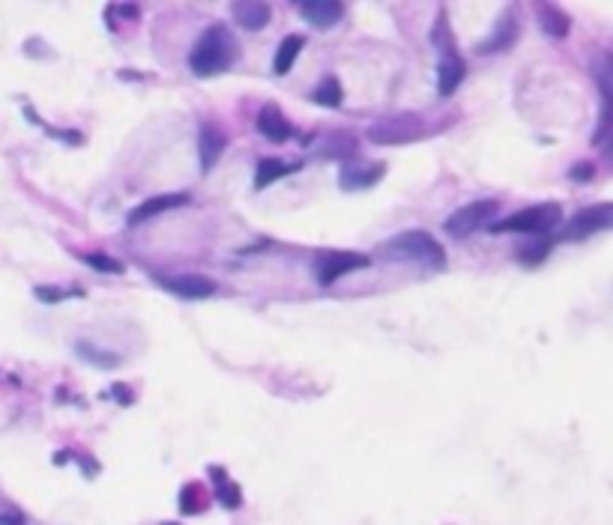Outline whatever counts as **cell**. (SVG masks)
<instances>
[{
	"instance_id": "6da1fadb",
	"label": "cell",
	"mask_w": 613,
	"mask_h": 525,
	"mask_svg": "<svg viewBox=\"0 0 613 525\" xmlns=\"http://www.w3.org/2000/svg\"><path fill=\"white\" fill-rule=\"evenodd\" d=\"M240 60V43L225 24H212L201 33L189 54V69L198 78H216Z\"/></svg>"
},
{
	"instance_id": "7a4b0ae2",
	"label": "cell",
	"mask_w": 613,
	"mask_h": 525,
	"mask_svg": "<svg viewBox=\"0 0 613 525\" xmlns=\"http://www.w3.org/2000/svg\"><path fill=\"white\" fill-rule=\"evenodd\" d=\"M383 251L392 260H410V262H419V266L434 269V272L446 269V248L428 230H404V233L392 236Z\"/></svg>"
},
{
	"instance_id": "3957f363",
	"label": "cell",
	"mask_w": 613,
	"mask_h": 525,
	"mask_svg": "<svg viewBox=\"0 0 613 525\" xmlns=\"http://www.w3.org/2000/svg\"><path fill=\"white\" fill-rule=\"evenodd\" d=\"M562 221V207L560 203H536V207H527L521 212H512L509 218L503 221H490V230L494 233H536V236H547L553 227Z\"/></svg>"
},
{
	"instance_id": "277c9868",
	"label": "cell",
	"mask_w": 613,
	"mask_h": 525,
	"mask_svg": "<svg viewBox=\"0 0 613 525\" xmlns=\"http://www.w3.org/2000/svg\"><path fill=\"white\" fill-rule=\"evenodd\" d=\"M425 137V120L413 111L392 114L368 126V141L378 146H404Z\"/></svg>"
},
{
	"instance_id": "5b68a950",
	"label": "cell",
	"mask_w": 613,
	"mask_h": 525,
	"mask_svg": "<svg viewBox=\"0 0 613 525\" xmlns=\"http://www.w3.org/2000/svg\"><path fill=\"white\" fill-rule=\"evenodd\" d=\"M497 212H500V203L497 200H473L467 203V207H461V209H455L452 215L446 218V233L449 236H455V239H464V236H470V233H476V230L482 227H488L490 221L497 218Z\"/></svg>"
},
{
	"instance_id": "8992f818",
	"label": "cell",
	"mask_w": 613,
	"mask_h": 525,
	"mask_svg": "<svg viewBox=\"0 0 613 525\" xmlns=\"http://www.w3.org/2000/svg\"><path fill=\"white\" fill-rule=\"evenodd\" d=\"M431 39L443 48V51H440V66H437V93L446 98L461 87L464 75H467V63L458 54L452 33H446V39H440V33H431Z\"/></svg>"
},
{
	"instance_id": "52a82bcc",
	"label": "cell",
	"mask_w": 613,
	"mask_h": 525,
	"mask_svg": "<svg viewBox=\"0 0 613 525\" xmlns=\"http://www.w3.org/2000/svg\"><path fill=\"white\" fill-rule=\"evenodd\" d=\"M613 227V207L610 203H593V207L577 209L569 218L566 230H562V239H590L595 233Z\"/></svg>"
},
{
	"instance_id": "ba28073f",
	"label": "cell",
	"mask_w": 613,
	"mask_h": 525,
	"mask_svg": "<svg viewBox=\"0 0 613 525\" xmlns=\"http://www.w3.org/2000/svg\"><path fill=\"white\" fill-rule=\"evenodd\" d=\"M368 266H371V260H368L365 254H359V251H326L314 262L317 284L330 286V284L338 281V278H345L350 272H359V269H368Z\"/></svg>"
},
{
	"instance_id": "9c48e42d",
	"label": "cell",
	"mask_w": 613,
	"mask_h": 525,
	"mask_svg": "<svg viewBox=\"0 0 613 525\" xmlns=\"http://www.w3.org/2000/svg\"><path fill=\"white\" fill-rule=\"evenodd\" d=\"M156 284L179 299H210L219 290V284L207 275H156Z\"/></svg>"
},
{
	"instance_id": "30bf717a",
	"label": "cell",
	"mask_w": 613,
	"mask_h": 525,
	"mask_svg": "<svg viewBox=\"0 0 613 525\" xmlns=\"http://www.w3.org/2000/svg\"><path fill=\"white\" fill-rule=\"evenodd\" d=\"M302 21H308L317 30H330L345 19V4L341 0H302L297 4Z\"/></svg>"
},
{
	"instance_id": "8fae6325",
	"label": "cell",
	"mask_w": 613,
	"mask_h": 525,
	"mask_svg": "<svg viewBox=\"0 0 613 525\" xmlns=\"http://www.w3.org/2000/svg\"><path fill=\"white\" fill-rule=\"evenodd\" d=\"M386 176V164L383 161H374V164H345L338 174V185L345 188V192H365V188H374L380 183V179Z\"/></svg>"
},
{
	"instance_id": "7c38bea8",
	"label": "cell",
	"mask_w": 613,
	"mask_h": 525,
	"mask_svg": "<svg viewBox=\"0 0 613 525\" xmlns=\"http://www.w3.org/2000/svg\"><path fill=\"white\" fill-rule=\"evenodd\" d=\"M227 146V135L222 129L216 126V122H201V131H198V155H201V174H210L212 168L219 164Z\"/></svg>"
},
{
	"instance_id": "4fadbf2b",
	"label": "cell",
	"mask_w": 613,
	"mask_h": 525,
	"mask_svg": "<svg viewBox=\"0 0 613 525\" xmlns=\"http://www.w3.org/2000/svg\"><path fill=\"white\" fill-rule=\"evenodd\" d=\"M189 203V194H179V192H171V194H156V197H147L144 203H138V207L126 215V224L135 227V224H144V221L162 215V212H171L177 207H186Z\"/></svg>"
},
{
	"instance_id": "5bb4252c",
	"label": "cell",
	"mask_w": 613,
	"mask_h": 525,
	"mask_svg": "<svg viewBox=\"0 0 613 525\" xmlns=\"http://www.w3.org/2000/svg\"><path fill=\"white\" fill-rule=\"evenodd\" d=\"M518 33H521L518 15H514V10H506V12L500 15V21H497V27L490 30V36L485 39V43L476 45V54H497V51H506V48L514 45Z\"/></svg>"
},
{
	"instance_id": "9a60e30c",
	"label": "cell",
	"mask_w": 613,
	"mask_h": 525,
	"mask_svg": "<svg viewBox=\"0 0 613 525\" xmlns=\"http://www.w3.org/2000/svg\"><path fill=\"white\" fill-rule=\"evenodd\" d=\"M255 126L269 144H284L288 137H293V126L288 122V117H284V111L279 108V105H273V102L264 105V108L258 111Z\"/></svg>"
},
{
	"instance_id": "2e32d148",
	"label": "cell",
	"mask_w": 613,
	"mask_h": 525,
	"mask_svg": "<svg viewBox=\"0 0 613 525\" xmlns=\"http://www.w3.org/2000/svg\"><path fill=\"white\" fill-rule=\"evenodd\" d=\"M536 19H538V24H542V30L547 33V36H553V39L569 36L571 15L566 10H560L557 4H536Z\"/></svg>"
},
{
	"instance_id": "e0dca14e",
	"label": "cell",
	"mask_w": 613,
	"mask_h": 525,
	"mask_svg": "<svg viewBox=\"0 0 613 525\" xmlns=\"http://www.w3.org/2000/svg\"><path fill=\"white\" fill-rule=\"evenodd\" d=\"M210 478H212V492H216L222 507L236 511V507L243 505V490L231 481V474H227L222 466H210Z\"/></svg>"
},
{
	"instance_id": "ac0fdd59",
	"label": "cell",
	"mask_w": 613,
	"mask_h": 525,
	"mask_svg": "<svg viewBox=\"0 0 613 525\" xmlns=\"http://www.w3.org/2000/svg\"><path fill=\"white\" fill-rule=\"evenodd\" d=\"M234 19L240 27L245 30H264L269 19H273V10H269V4H251V0H243V4H234Z\"/></svg>"
},
{
	"instance_id": "d6986e66",
	"label": "cell",
	"mask_w": 613,
	"mask_h": 525,
	"mask_svg": "<svg viewBox=\"0 0 613 525\" xmlns=\"http://www.w3.org/2000/svg\"><path fill=\"white\" fill-rule=\"evenodd\" d=\"M297 170H302V164H288V161H282V159H260L258 161V168H255V188L260 192V188H269L275 183V179H282V176H291V174H297Z\"/></svg>"
},
{
	"instance_id": "ffe728a7",
	"label": "cell",
	"mask_w": 613,
	"mask_h": 525,
	"mask_svg": "<svg viewBox=\"0 0 613 525\" xmlns=\"http://www.w3.org/2000/svg\"><path fill=\"white\" fill-rule=\"evenodd\" d=\"M302 48H306V39L297 36V33H291V36L282 39V45L275 48V60H273L275 75H288V72L293 69V63H297Z\"/></svg>"
},
{
	"instance_id": "44dd1931",
	"label": "cell",
	"mask_w": 613,
	"mask_h": 525,
	"mask_svg": "<svg viewBox=\"0 0 613 525\" xmlns=\"http://www.w3.org/2000/svg\"><path fill=\"white\" fill-rule=\"evenodd\" d=\"M312 102L321 105V108H341V102H345V87H341V81L335 75H326L321 84L312 90Z\"/></svg>"
},
{
	"instance_id": "7402d4cb",
	"label": "cell",
	"mask_w": 613,
	"mask_h": 525,
	"mask_svg": "<svg viewBox=\"0 0 613 525\" xmlns=\"http://www.w3.org/2000/svg\"><path fill=\"white\" fill-rule=\"evenodd\" d=\"M203 505H207V492L201 483H189V487L179 490V511L183 513H201Z\"/></svg>"
},
{
	"instance_id": "603a6c76",
	"label": "cell",
	"mask_w": 613,
	"mask_h": 525,
	"mask_svg": "<svg viewBox=\"0 0 613 525\" xmlns=\"http://www.w3.org/2000/svg\"><path fill=\"white\" fill-rule=\"evenodd\" d=\"M553 248V242L551 239H542V242H533V245H527V248H521L518 251V260L521 262H527V266H538L547 254H551Z\"/></svg>"
},
{
	"instance_id": "cb8c5ba5",
	"label": "cell",
	"mask_w": 613,
	"mask_h": 525,
	"mask_svg": "<svg viewBox=\"0 0 613 525\" xmlns=\"http://www.w3.org/2000/svg\"><path fill=\"white\" fill-rule=\"evenodd\" d=\"M81 260H84L87 266L100 269V272H114V275H123V272H126V266H123L120 260L105 257V254H81Z\"/></svg>"
},
{
	"instance_id": "d4e9b609",
	"label": "cell",
	"mask_w": 613,
	"mask_h": 525,
	"mask_svg": "<svg viewBox=\"0 0 613 525\" xmlns=\"http://www.w3.org/2000/svg\"><path fill=\"white\" fill-rule=\"evenodd\" d=\"M78 352H81V356H84L87 361L100 364V367H117V364H120L117 356H111V352H100L96 347H90V343H78Z\"/></svg>"
},
{
	"instance_id": "484cf974",
	"label": "cell",
	"mask_w": 613,
	"mask_h": 525,
	"mask_svg": "<svg viewBox=\"0 0 613 525\" xmlns=\"http://www.w3.org/2000/svg\"><path fill=\"white\" fill-rule=\"evenodd\" d=\"M72 295H84L81 290H60V286H36V299L45 302V305H57L63 299H72Z\"/></svg>"
},
{
	"instance_id": "4316f807",
	"label": "cell",
	"mask_w": 613,
	"mask_h": 525,
	"mask_svg": "<svg viewBox=\"0 0 613 525\" xmlns=\"http://www.w3.org/2000/svg\"><path fill=\"white\" fill-rule=\"evenodd\" d=\"M569 176L575 179V183H590V179L595 176V164L593 161H577L575 168L569 170Z\"/></svg>"
},
{
	"instance_id": "83f0119b",
	"label": "cell",
	"mask_w": 613,
	"mask_h": 525,
	"mask_svg": "<svg viewBox=\"0 0 613 525\" xmlns=\"http://www.w3.org/2000/svg\"><path fill=\"white\" fill-rule=\"evenodd\" d=\"M0 525H24V513L10 507V511H0Z\"/></svg>"
},
{
	"instance_id": "f1b7e54d",
	"label": "cell",
	"mask_w": 613,
	"mask_h": 525,
	"mask_svg": "<svg viewBox=\"0 0 613 525\" xmlns=\"http://www.w3.org/2000/svg\"><path fill=\"white\" fill-rule=\"evenodd\" d=\"M114 394H117L120 404H129V394H126V388H123V385H117V388H114Z\"/></svg>"
},
{
	"instance_id": "f546056e",
	"label": "cell",
	"mask_w": 613,
	"mask_h": 525,
	"mask_svg": "<svg viewBox=\"0 0 613 525\" xmlns=\"http://www.w3.org/2000/svg\"><path fill=\"white\" fill-rule=\"evenodd\" d=\"M162 525H177V522H162Z\"/></svg>"
}]
</instances>
